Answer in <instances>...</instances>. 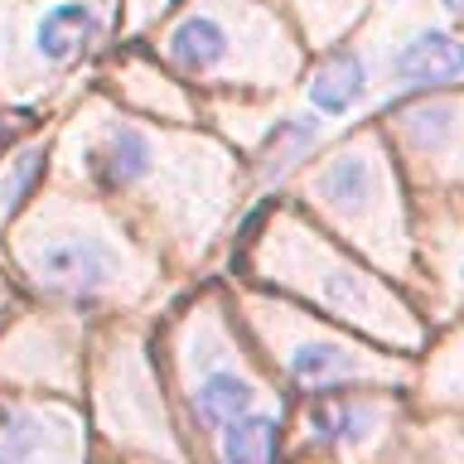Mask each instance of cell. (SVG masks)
Masks as SVG:
<instances>
[{
    "label": "cell",
    "mask_w": 464,
    "mask_h": 464,
    "mask_svg": "<svg viewBox=\"0 0 464 464\" xmlns=\"http://www.w3.org/2000/svg\"><path fill=\"white\" fill-rule=\"evenodd\" d=\"M97 29H102V14L92 0H53L49 10H39L34 29H29V49H34L44 68H68L97 39Z\"/></svg>",
    "instance_id": "cell-1"
},
{
    "label": "cell",
    "mask_w": 464,
    "mask_h": 464,
    "mask_svg": "<svg viewBox=\"0 0 464 464\" xmlns=\"http://www.w3.org/2000/svg\"><path fill=\"white\" fill-rule=\"evenodd\" d=\"M34 271L68 290H97L111 276V252L92 237H49L34 252Z\"/></svg>",
    "instance_id": "cell-2"
},
{
    "label": "cell",
    "mask_w": 464,
    "mask_h": 464,
    "mask_svg": "<svg viewBox=\"0 0 464 464\" xmlns=\"http://www.w3.org/2000/svg\"><path fill=\"white\" fill-rule=\"evenodd\" d=\"M392 72L401 82H445L464 72V44L440 34V29H426L411 44H401V53L392 58Z\"/></svg>",
    "instance_id": "cell-3"
},
{
    "label": "cell",
    "mask_w": 464,
    "mask_h": 464,
    "mask_svg": "<svg viewBox=\"0 0 464 464\" xmlns=\"http://www.w3.org/2000/svg\"><path fill=\"white\" fill-rule=\"evenodd\" d=\"M227 53V29L213 20V14H188V20L169 34V58L184 72H208L223 63Z\"/></svg>",
    "instance_id": "cell-4"
},
{
    "label": "cell",
    "mask_w": 464,
    "mask_h": 464,
    "mask_svg": "<svg viewBox=\"0 0 464 464\" xmlns=\"http://www.w3.org/2000/svg\"><path fill=\"white\" fill-rule=\"evenodd\" d=\"M281 455V426L271 416L242 411L223 426V464H276Z\"/></svg>",
    "instance_id": "cell-5"
},
{
    "label": "cell",
    "mask_w": 464,
    "mask_h": 464,
    "mask_svg": "<svg viewBox=\"0 0 464 464\" xmlns=\"http://www.w3.org/2000/svg\"><path fill=\"white\" fill-rule=\"evenodd\" d=\"M92 169H97V179L107 188L136 184L140 174L150 169V140H145L136 126H116L111 140H107V150L92 155Z\"/></svg>",
    "instance_id": "cell-6"
},
{
    "label": "cell",
    "mask_w": 464,
    "mask_h": 464,
    "mask_svg": "<svg viewBox=\"0 0 464 464\" xmlns=\"http://www.w3.org/2000/svg\"><path fill=\"white\" fill-rule=\"evenodd\" d=\"M358 97H362V58L358 53H334L329 63L314 72V82H310L314 111H329V116L348 111Z\"/></svg>",
    "instance_id": "cell-7"
},
{
    "label": "cell",
    "mask_w": 464,
    "mask_h": 464,
    "mask_svg": "<svg viewBox=\"0 0 464 464\" xmlns=\"http://www.w3.org/2000/svg\"><path fill=\"white\" fill-rule=\"evenodd\" d=\"M252 401H256V392L237 372H208V377H203V387L194 392V406H198V416L208 420V426H227V420H237L242 411H252Z\"/></svg>",
    "instance_id": "cell-8"
},
{
    "label": "cell",
    "mask_w": 464,
    "mask_h": 464,
    "mask_svg": "<svg viewBox=\"0 0 464 464\" xmlns=\"http://www.w3.org/2000/svg\"><path fill=\"white\" fill-rule=\"evenodd\" d=\"M319 194H324L329 203H339V208H358V203L372 198V169L362 155H343L334 160V165L324 169V179H319Z\"/></svg>",
    "instance_id": "cell-9"
},
{
    "label": "cell",
    "mask_w": 464,
    "mask_h": 464,
    "mask_svg": "<svg viewBox=\"0 0 464 464\" xmlns=\"http://www.w3.org/2000/svg\"><path fill=\"white\" fill-rule=\"evenodd\" d=\"M290 372H295L304 387H324L334 377L353 372V353L339 343H300L295 353H290Z\"/></svg>",
    "instance_id": "cell-10"
},
{
    "label": "cell",
    "mask_w": 464,
    "mask_h": 464,
    "mask_svg": "<svg viewBox=\"0 0 464 464\" xmlns=\"http://www.w3.org/2000/svg\"><path fill=\"white\" fill-rule=\"evenodd\" d=\"M310 435L314 440H324V445H343V440H358L362 426H368V411H353L348 401L339 397H324V401H314L310 406Z\"/></svg>",
    "instance_id": "cell-11"
},
{
    "label": "cell",
    "mask_w": 464,
    "mask_h": 464,
    "mask_svg": "<svg viewBox=\"0 0 464 464\" xmlns=\"http://www.w3.org/2000/svg\"><path fill=\"white\" fill-rule=\"evenodd\" d=\"M39 445V420L0 406V464H24Z\"/></svg>",
    "instance_id": "cell-12"
},
{
    "label": "cell",
    "mask_w": 464,
    "mask_h": 464,
    "mask_svg": "<svg viewBox=\"0 0 464 464\" xmlns=\"http://www.w3.org/2000/svg\"><path fill=\"white\" fill-rule=\"evenodd\" d=\"M450 121H455V107H450V102H420V107L406 111V130H411L420 145H440L450 136Z\"/></svg>",
    "instance_id": "cell-13"
},
{
    "label": "cell",
    "mask_w": 464,
    "mask_h": 464,
    "mask_svg": "<svg viewBox=\"0 0 464 464\" xmlns=\"http://www.w3.org/2000/svg\"><path fill=\"white\" fill-rule=\"evenodd\" d=\"M314 136H319L314 121H281V126H276V136H271V145H266V155H276L266 169H285L290 165L285 155H300L304 145H314Z\"/></svg>",
    "instance_id": "cell-14"
},
{
    "label": "cell",
    "mask_w": 464,
    "mask_h": 464,
    "mask_svg": "<svg viewBox=\"0 0 464 464\" xmlns=\"http://www.w3.org/2000/svg\"><path fill=\"white\" fill-rule=\"evenodd\" d=\"M329 300H339V304H348V310H353V304H362L368 295H362V285L348 281V276H329Z\"/></svg>",
    "instance_id": "cell-15"
},
{
    "label": "cell",
    "mask_w": 464,
    "mask_h": 464,
    "mask_svg": "<svg viewBox=\"0 0 464 464\" xmlns=\"http://www.w3.org/2000/svg\"><path fill=\"white\" fill-rule=\"evenodd\" d=\"M445 10L450 14H464V0H445Z\"/></svg>",
    "instance_id": "cell-16"
}]
</instances>
